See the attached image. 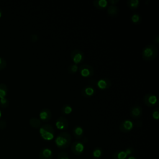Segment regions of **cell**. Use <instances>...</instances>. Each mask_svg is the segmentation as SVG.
<instances>
[{
	"instance_id": "obj_37",
	"label": "cell",
	"mask_w": 159,
	"mask_h": 159,
	"mask_svg": "<svg viewBox=\"0 0 159 159\" xmlns=\"http://www.w3.org/2000/svg\"><path fill=\"white\" fill-rule=\"evenodd\" d=\"M1 116H2V112H1V111L0 110V119H1Z\"/></svg>"
},
{
	"instance_id": "obj_1",
	"label": "cell",
	"mask_w": 159,
	"mask_h": 159,
	"mask_svg": "<svg viewBox=\"0 0 159 159\" xmlns=\"http://www.w3.org/2000/svg\"><path fill=\"white\" fill-rule=\"evenodd\" d=\"M55 142L58 148L65 149L71 144V137L69 133L66 132H62L56 137Z\"/></svg>"
},
{
	"instance_id": "obj_35",
	"label": "cell",
	"mask_w": 159,
	"mask_h": 159,
	"mask_svg": "<svg viewBox=\"0 0 159 159\" xmlns=\"http://www.w3.org/2000/svg\"><path fill=\"white\" fill-rule=\"evenodd\" d=\"M127 159H137L135 157H134V156H130V157H129L128 158H127Z\"/></svg>"
},
{
	"instance_id": "obj_14",
	"label": "cell",
	"mask_w": 159,
	"mask_h": 159,
	"mask_svg": "<svg viewBox=\"0 0 159 159\" xmlns=\"http://www.w3.org/2000/svg\"><path fill=\"white\" fill-rule=\"evenodd\" d=\"M53 156V155L52 150L48 147H44L39 152L40 159H52Z\"/></svg>"
},
{
	"instance_id": "obj_25",
	"label": "cell",
	"mask_w": 159,
	"mask_h": 159,
	"mask_svg": "<svg viewBox=\"0 0 159 159\" xmlns=\"http://www.w3.org/2000/svg\"><path fill=\"white\" fill-rule=\"evenodd\" d=\"M78 69H79V66L78 65L72 63V64L70 65L68 67V73L69 74L73 75L78 71Z\"/></svg>"
},
{
	"instance_id": "obj_5",
	"label": "cell",
	"mask_w": 159,
	"mask_h": 159,
	"mask_svg": "<svg viewBox=\"0 0 159 159\" xmlns=\"http://www.w3.org/2000/svg\"><path fill=\"white\" fill-rule=\"evenodd\" d=\"M81 76L84 78H89L94 75L93 68L88 64L81 65L78 69Z\"/></svg>"
},
{
	"instance_id": "obj_34",
	"label": "cell",
	"mask_w": 159,
	"mask_h": 159,
	"mask_svg": "<svg viewBox=\"0 0 159 159\" xmlns=\"http://www.w3.org/2000/svg\"><path fill=\"white\" fill-rule=\"evenodd\" d=\"M37 40H38V37H37V35L36 34H32L31 35V40H32V42H35Z\"/></svg>"
},
{
	"instance_id": "obj_30",
	"label": "cell",
	"mask_w": 159,
	"mask_h": 159,
	"mask_svg": "<svg viewBox=\"0 0 159 159\" xmlns=\"http://www.w3.org/2000/svg\"><path fill=\"white\" fill-rule=\"evenodd\" d=\"M124 151H125V152L126 153V154H127V155H131V154H132V153L134 152V149H133L132 148H131V147H129V148H126V150H124Z\"/></svg>"
},
{
	"instance_id": "obj_7",
	"label": "cell",
	"mask_w": 159,
	"mask_h": 159,
	"mask_svg": "<svg viewBox=\"0 0 159 159\" xmlns=\"http://www.w3.org/2000/svg\"><path fill=\"white\" fill-rule=\"evenodd\" d=\"M71 150L74 155L76 156L81 155L84 150V145L81 141H75L71 145Z\"/></svg>"
},
{
	"instance_id": "obj_26",
	"label": "cell",
	"mask_w": 159,
	"mask_h": 159,
	"mask_svg": "<svg viewBox=\"0 0 159 159\" xmlns=\"http://www.w3.org/2000/svg\"><path fill=\"white\" fill-rule=\"evenodd\" d=\"M9 102L6 98H0V107L1 108H6L9 106Z\"/></svg>"
},
{
	"instance_id": "obj_23",
	"label": "cell",
	"mask_w": 159,
	"mask_h": 159,
	"mask_svg": "<svg viewBox=\"0 0 159 159\" xmlns=\"http://www.w3.org/2000/svg\"><path fill=\"white\" fill-rule=\"evenodd\" d=\"M130 20L134 24H139L142 21V17L140 14L138 13H134L130 17Z\"/></svg>"
},
{
	"instance_id": "obj_22",
	"label": "cell",
	"mask_w": 159,
	"mask_h": 159,
	"mask_svg": "<svg viewBox=\"0 0 159 159\" xmlns=\"http://www.w3.org/2000/svg\"><path fill=\"white\" fill-rule=\"evenodd\" d=\"M8 93V88L4 83H0V98H6Z\"/></svg>"
},
{
	"instance_id": "obj_13",
	"label": "cell",
	"mask_w": 159,
	"mask_h": 159,
	"mask_svg": "<svg viewBox=\"0 0 159 159\" xmlns=\"http://www.w3.org/2000/svg\"><path fill=\"white\" fill-rule=\"evenodd\" d=\"M39 118L43 122H48L52 118V112L48 108H43L39 112Z\"/></svg>"
},
{
	"instance_id": "obj_4",
	"label": "cell",
	"mask_w": 159,
	"mask_h": 159,
	"mask_svg": "<svg viewBox=\"0 0 159 159\" xmlns=\"http://www.w3.org/2000/svg\"><path fill=\"white\" fill-rule=\"evenodd\" d=\"M70 56L73 63L78 65L83 62L84 60V53L79 49H74L71 52Z\"/></svg>"
},
{
	"instance_id": "obj_11",
	"label": "cell",
	"mask_w": 159,
	"mask_h": 159,
	"mask_svg": "<svg viewBox=\"0 0 159 159\" xmlns=\"http://www.w3.org/2000/svg\"><path fill=\"white\" fill-rule=\"evenodd\" d=\"M130 113L133 119H139L142 115L143 110L140 106L135 104L130 108Z\"/></svg>"
},
{
	"instance_id": "obj_3",
	"label": "cell",
	"mask_w": 159,
	"mask_h": 159,
	"mask_svg": "<svg viewBox=\"0 0 159 159\" xmlns=\"http://www.w3.org/2000/svg\"><path fill=\"white\" fill-rule=\"evenodd\" d=\"M39 133L44 140H51L54 138L55 130L51 125L47 124L40 126Z\"/></svg>"
},
{
	"instance_id": "obj_32",
	"label": "cell",
	"mask_w": 159,
	"mask_h": 159,
	"mask_svg": "<svg viewBox=\"0 0 159 159\" xmlns=\"http://www.w3.org/2000/svg\"><path fill=\"white\" fill-rule=\"evenodd\" d=\"M119 2V0H109L108 1V3L111 5H116Z\"/></svg>"
},
{
	"instance_id": "obj_24",
	"label": "cell",
	"mask_w": 159,
	"mask_h": 159,
	"mask_svg": "<svg viewBox=\"0 0 159 159\" xmlns=\"http://www.w3.org/2000/svg\"><path fill=\"white\" fill-rule=\"evenodd\" d=\"M127 4L129 7L133 10L139 7L140 4V1L139 0H128L127 1Z\"/></svg>"
},
{
	"instance_id": "obj_31",
	"label": "cell",
	"mask_w": 159,
	"mask_h": 159,
	"mask_svg": "<svg viewBox=\"0 0 159 159\" xmlns=\"http://www.w3.org/2000/svg\"><path fill=\"white\" fill-rule=\"evenodd\" d=\"M153 40L155 44H158L159 43V35L158 34H156L154 36Z\"/></svg>"
},
{
	"instance_id": "obj_10",
	"label": "cell",
	"mask_w": 159,
	"mask_h": 159,
	"mask_svg": "<svg viewBox=\"0 0 159 159\" xmlns=\"http://www.w3.org/2000/svg\"><path fill=\"white\" fill-rule=\"evenodd\" d=\"M95 92H96L95 88L92 84H88L84 86L81 91V93L82 96L86 98L93 96Z\"/></svg>"
},
{
	"instance_id": "obj_27",
	"label": "cell",
	"mask_w": 159,
	"mask_h": 159,
	"mask_svg": "<svg viewBox=\"0 0 159 159\" xmlns=\"http://www.w3.org/2000/svg\"><path fill=\"white\" fill-rule=\"evenodd\" d=\"M153 119H154L156 120H158L159 119V108L156 107L153 109L152 114Z\"/></svg>"
},
{
	"instance_id": "obj_29",
	"label": "cell",
	"mask_w": 159,
	"mask_h": 159,
	"mask_svg": "<svg viewBox=\"0 0 159 159\" xmlns=\"http://www.w3.org/2000/svg\"><path fill=\"white\" fill-rule=\"evenodd\" d=\"M6 65H7V63L6 60L4 58L0 57V70H4L6 68Z\"/></svg>"
},
{
	"instance_id": "obj_9",
	"label": "cell",
	"mask_w": 159,
	"mask_h": 159,
	"mask_svg": "<svg viewBox=\"0 0 159 159\" xmlns=\"http://www.w3.org/2000/svg\"><path fill=\"white\" fill-rule=\"evenodd\" d=\"M56 127L60 130H65L69 126L68 120L63 116L58 117L55 121Z\"/></svg>"
},
{
	"instance_id": "obj_36",
	"label": "cell",
	"mask_w": 159,
	"mask_h": 159,
	"mask_svg": "<svg viewBox=\"0 0 159 159\" xmlns=\"http://www.w3.org/2000/svg\"><path fill=\"white\" fill-rule=\"evenodd\" d=\"M2 16V10L0 9V19L1 18Z\"/></svg>"
},
{
	"instance_id": "obj_28",
	"label": "cell",
	"mask_w": 159,
	"mask_h": 159,
	"mask_svg": "<svg viewBox=\"0 0 159 159\" xmlns=\"http://www.w3.org/2000/svg\"><path fill=\"white\" fill-rule=\"evenodd\" d=\"M57 159H70V157L66 153L64 152H60L58 154Z\"/></svg>"
},
{
	"instance_id": "obj_33",
	"label": "cell",
	"mask_w": 159,
	"mask_h": 159,
	"mask_svg": "<svg viewBox=\"0 0 159 159\" xmlns=\"http://www.w3.org/2000/svg\"><path fill=\"white\" fill-rule=\"evenodd\" d=\"M6 123L4 120H1L0 121V129H3L6 127Z\"/></svg>"
},
{
	"instance_id": "obj_8",
	"label": "cell",
	"mask_w": 159,
	"mask_h": 159,
	"mask_svg": "<svg viewBox=\"0 0 159 159\" xmlns=\"http://www.w3.org/2000/svg\"><path fill=\"white\" fill-rule=\"evenodd\" d=\"M134 127V123L132 120L125 119L123 120L119 125V129L122 132L127 133L130 132Z\"/></svg>"
},
{
	"instance_id": "obj_12",
	"label": "cell",
	"mask_w": 159,
	"mask_h": 159,
	"mask_svg": "<svg viewBox=\"0 0 159 159\" xmlns=\"http://www.w3.org/2000/svg\"><path fill=\"white\" fill-rule=\"evenodd\" d=\"M96 86L100 89L104 90L109 88L111 86V81L107 78H102L99 79L96 83Z\"/></svg>"
},
{
	"instance_id": "obj_18",
	"label": "cell",
	"mask_w": 159,
	"mask_h": 159,
	"mask_svg": "<svg viewBox=\"0 0 159 159\" xmlns=\"http://www.w3.org/2000/svg\"><path fill=\"white\" fill-rule=\"evenodd\" d=\"M29 124L30 125L33 127V128H35V129H38V128H40V126L42 125V124H41V120L37 118V117H32L29 119Z\"/></svg>"
},
{
	"instance_id": "obj_15",
	"label": "cell",
	"mask_w": 159,
	"mask_h": 159,
	"mask_svg": "<svg viewBox=\"0 0 159 159\" xmlns=\"http://www.w3.org/2000/svg\"><path fill=\"white\" fill-rule=\"evenodd\" d=\"M108 1L107 0H94L93 1V4L97 9L102 10L105 9L108 6Z\"/></svg>"
},
{
	"instance_id": "obj_21",
	"label": "cell",
	"mask_w": 159,
	"mask_h": 159,
	"mask_svg": "<svg viewBox=\"0 0 159 159\" xmlns=\"http://www.w3.org/2000/svg\"><path fill=\"white\" fill-rule=\"evenodd\" d=\"M61 113L63 115H68L71 114L73 111V107L72 106L69 104H65L62 106L61 109Z\"/></svg>"
},
{
	"instance_id": "obj_6",
	"label": "cell",
	"mask_w": 159,
	"mask_h": 159,
	"mask_svg": "<svg viewBox=\"0 0 159 159\" xmlns=\"http://www.w3.org/2000/svg\"><path fill=\"white\" fill-rule=\"evenodd\" d=\"M143 102L148 107H154L158 103L157 96L153 93H147L143 96Z\"/></svg>"
},
{
	"instance_id": "obj_20",
	"label": "cell",
	"mask_w": 159,
	"mask_h": 159,
	"mask_svg": "<svg viewBox=\"0 0 159 159\" xmlns=\"http://www.w3.org/2000/svg\"><path fill=\"white\" fill-rule=\"evenodd\" d=\"M103 154V150L102 149V148L99 147H96L92 152V155L93 158L94 159H99L101 157V156Z\"/></svg>"
},
{
	"instance_id": "obj_17",
	"label": "cell",
	"mask_w": 159,
	"mask_h": 159,
	"mask_svg": "<svg viewBox=\"0 0 159 159\" xmlns=\"http://www.w3.org/2000/svg\"><path fill=\"white\" fill-rule=\"evenodd\" d=\"M73 134L75 136V137L77 139H80L83 137L84 134V130L83 127L79 125H76L73 129Z\"/></svg>"
},
{
	"instance_id": "obj_2",
	"label": "cell",
	"mask_w": 159,
	"mask_h": 159,
	"mask_svg": "<svg viewBox=\"0 0 159 159\" xmlns=\"http://www.w3.org/2000/svg\"><path fill=\"white\" fill-rule=\"evenodd\" d=\"M158 48L154 44H148L145 46L142 51V57L145 61H152L158 55Z\"/></svg>"
},
{
	"instance_id": "obj_16",
	"label": "cell",
	"mask_w": 159,
	"mask_h": 159,
	"mask_svg": "<svg viewBox=\"0 0 159 159\" xmlns=\"http://www.w3.org/2000/svg\"><path fill=\"white\" fill-rule=\"evenodd\" d=\"M119 11V7L116 5H108L107 7V13L110 16H116Z\"/></svg>"
},
{
	"instance_id": "obj_19",
	"label": "cell",
	"mask_w": 159,
	"mask_h": 159,
	"mask_svg": "<svg viewBox=\"0 0 159 159\" xmlns=\"http://www.w3.org/2000/svg\"><path fill=\"white\" fill-rule=\"evenodd\" d=\"M127 155L124 150H117L112 154V159H126Z\"/></svg>"
}]
</instances>
